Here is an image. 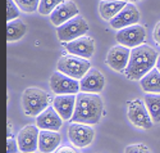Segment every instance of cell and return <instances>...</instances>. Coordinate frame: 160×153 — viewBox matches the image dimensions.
<instances>
[{"instance_id":"obj_27","label":"cell","mask_w":160,"mask_h":153,"mask_svg":"<svg viewBox=\"0 0 160 153\" xmlns=\"http://www.w3.org/2000/svg\"><path fill=\"white\" fill-rule=\"evenodd\" d=\"M18 149V142L14 138H9L7 140V153H17Z\"/></svg>"},{"instance_id":"obj_18","label":"cell","mask_w":160,"mask_h":153,"mask_svg":"<svg viewBox=\"0 0 160 153\" xmlns=\"http://www.w3.org/2000/svg\"><path fill=\"white\" fill-rule=\"evenodd\" d=\"M62 142L60 134L52 130H41L38 136V149L41 153H51L59 148Z\"/></svg>"},{"instance_id":"obj_28","label":"cell","mask_w":160,"mask_h":153,"mask_svg":"<svg viewBox=\"0 0 160 153\" xmlns=\"http://www.w3.org/2000/svg\"><path fill=\"white\" fill-rule=\"evenodd\" d=\"M54 153H78L74 148L72 147H68V145H63V147H59Z\"/></svg>"},{"instance_id":"obj_25","label":"cell","mask_w":160,"mask_h":153,"mask_svg":"<svg viewBox=\"0 0 160 153\" xmlns=\"http://www.w3.org/2000/svg\"><path fill=\"white\" fill-rule=\"evenodd\" d=\"M19 7L14 0H7V21H13L19 16Z\"/></svg>"},{"instance_id":"obj_13","label":"cell","mask_w":160,"mask_h":153,"mask_svg":"<svg viewBox=\"0 0 160 153\" xmlns=\"http://www.w3.org/2000/svg\"><path fill=\"white\" fill-rule=\"evenodd\" d=\"M129 57H131V48H127L124 45H117L109 50L108 55H106V63L114 71L122 72L128 66Z\"/></svg>"},{"instance_id":"obj_9","label":"cell","mask_w":160,"mask_h":153,"mask_svg":"<svg viewBox=\"0 0 160 153\" xmlns=\"http://www.w3.org/2000/svg\"><path fill=\"white\" fill-rule=\"evenodd\" d=\"M50 88L57 95L59 94H78L79 82L60 71H57L50 77Z\"/></svg>"},{"instance_id":"obj_6","label":"cell","mask_w":160,"mask_h":153,"mask_svg":"<svg viewBox=\"0 0 160 153\" xmlns=\"http://www.w3.org/2000/svg\"><path fill=\"white\" fill-rule=\"evenodd\" d=\"M145 39H146V29L142 25H137V23L121 29L117 34L118 43L131 49L142 45Z\"/></svg>"},{"instance_id":"obj_8","label":"cell","mask_w":160,"mask_h":153,"mask_svg":"<svg viewBox=\"0 0 160 153\" xmlns=\"http://www.w3.org/2000/svg\"><path fill=\"white\" fill-rule=\"evenodd\" d=\"M128 118L137 128L150 129L152 126V118L145 102L135 99L128 106Z\"/></svg>"},{"instance_id":"obj_29","label":"cell","mask_w":160,"mask_h":153,"mask_svg":"<svg viewBox=\"0 0 160 153\" xmlns=\"http://www.w3.org/2000/svg\"><path fill=\"white\" fill-rule=\"evenodd\" d=\"M154 40L158 45H160V22L156 23L155 29H154Z\"/></svg>"},{"instance_id":"obj_26","label":"cell","mask_w":160,"mask_h":153,"mask_svg":"<svg viewBox=\"0 0 160 153\" xmlns=\"http://www.w3.org/2000/svg\"><path fill=\"white\" fill-rule=\"evenodd\" d=\"M124 153H150V150L145 144H131L126 147Z\"/></svg>"},{"instance_id":"obj_12","label":"cell","mask_w":160,"mask_h":153,"mask_svg":"<svg viewBox=\"0 0 160 153\" xmlns=\"http://www.w3.org/2000/svg\"><path fill=\"white\" fill-rule=\"evenodd\" d=\"M105 86V77L96 68H90L86 75L79 80V91L101 93Z\"/></svg>"},{"instance_id":"obj_17","label":"cell","mask_w":160,"mask_h":153,"mask_svg":"<svg viewBox=\"0 0 160 153\" xmlns=\"http://www.w3.org/2000/svg\"><path fill=\"white\" fill-rule=\"evenodd\" d=\"M76 99L77 95L74 94H59L52 101V107L63 120H71L74 113Z\"/></svg>"},{"instance_id":"obj_14","label":"cell","mask_w":160,"mask_h":153,"mask_svg":"<svg viewBox=\"0 0 160 153\" xmlns=\"http://www.w3.org/2000/svg\"><path fill=\"white\" fill-rule=\"evenodd\" d=\"M65 49L69 52V54L77 55L81 58H91L95 52V41L88 36H81L76 40H72L65 44Z\"/></svg>"},{"instance_id":"obj_23","label":"cell","mask_w":160,"mask_h":153,"mask_svg":"<svg viewBox=\"0 0 160 153\" xmlns=\"http://www.w3.org/2000/svg\"><path fill=\"white\" fill-rule=\"evenodd\" d=\"M64 0H40L38 4V13L42 16H48L51 13L59 4H62Z\"/></svg>"},{"instance_id":"obj_15","label":"cell","mask_w":160,"mask_h":153,"mask_svg":"<svg viewBox=\"0 0 160 153\" xmlns=\"http://www.w3.org/2000/svg\"><path fill=\"white\" fill-rule=\"evenodd\" d=\"M79 13L78 7L76 5L74 2L68 0V2H63L59 4L54 10L50 13V21L52 25H55L57 27L65 23L67 21H69L71 18L76 17Z\"/></svg>"},{"instance_id":"obj_11","label":"cell","mask_w":160,"mask_h":153,"mask_svg":"<svg viewBox=\"0 0 160 153\" xmlns=\"http://www.w3.org/2000/svg\"><path fill=\"white\" fill-rule=\"evenodd\" d=\"M138 21H140L138 9L136 8L135 4L127 3L126 7L119 12L114 18H112L109 22H110V26L113 27V29L121 30V29H124V27L138 23Z\"/></svg>"},{"instance_id":"obj_5","label":"cell","mask_w":160,"mask_h":153,"mask_svg":"<svg viewBox=\"0 0 160 153\" xmlns=\"http://www.w3.org/2000/svg\"><path fill=\"white\" fill-rule=\"evenodd\" d=\"M57 67H58V71L68 75L73 79H77V80H81L91 68L90 62L86 58L77 57V55H73V54L63 55L58 61Z\"/></svg>"},{"instance_id":"obj_20","label":"cell","mask_w":160,"mask_h":153,"mask_svg":"<svg viewBox=\"0 0 160 153\" xmlns=\"http://www.w3.org/2000/svg\"><path fill=\"white\" fill-rule=\"evenodd\" d=\"M140 81H141V88L145 93L160 94V71L158 68H152Z\"/></svg>"},{"instance_id":"obj_7","label":"cell","mask_w":160,"mask_h":153,"mask_svg":"<svg viewBox=\"0 0 160 153\" xmlns=\"http://www.w3.org/2000/svg\"><path fill=\"white\" fill-rule=\"evenodd\" d=\"M68 138L74 147L85 148L92 143L95 131L90 125L81 122H72L68 128Z\"/></svg>"},{"instance_id":"obj_2","label":"cell","mask_w":160,"mask_h":153,"mask_svg":"<svg viewBox=\"0 0 160 153\" xmlns=\"http://www.w3.org/2000/svg\"><path fill=\"white\" fill-rule=\"evenodd\" d=\"M104 112V104L100 95L96 93L81 91L77 95L74 113L71 122H81L87 125H95L100 121Z\"/></svg>"},{"instance_id":"obj_30","label":"cell","mask_w":160,"mask_h":153,"mask_svg":"<svg viewBox=\"0 0 160 153\" xmlns=\"http://www.w3.org/2000/svg\"><path fill=\"white\" fill-rule=\"evenodd\" d=\"M156 68L160 71V54H159V57H158V62H156Z\"/></svg>"},{"instance_id":"obj_19","label":"cell","mask_w":160,"mask_h":153,"mask_svg":"<svg viewBox=\"0 0 160 153\" xmlns=\"http://www.w3.org/2000/svg\"><path fill=\"white\" fill-rule=\"evenodd\" d=\"M126 4L127 2L124 0H101L99 5L100 16L105 21H110L126 7Z\"/></svg>"},{"instance_id":"obj_31","label":"cell","mask_w":160,"mask_h":153,"mask_svg":"<svg viewBox=\"0 0 160 153\" xmlns=\"http://www.w3.org/2000/svg\"><path fill=\"white\" fill-rule=\"evenodd\" d=\"M131 3H136V2H140V0H129Z\"/></svg>"},{"instance_id":"obj_1","label":"cell","mask_w":160,"mask_h":153,"mask_svg":"<svg viewBox=\"0 0 160 153\" xmlns=\"http://www.w3.org/2000/svg\"><path fill=\"white\" fill-rule=\"evenodd\" d=\"M159 54L149 45H138L131 49V57L127 68L124 69L128 80H141L146 74L156 66Z\"/></svg>"},{"instance_id":"obj_32","label":"cell","mask_w":160,"mask_h":153,"mask_svg":"<svg viewBox=\"0 0 160 153\" xmlns=\"http://www.w3.org/2000/svg\"><path fill=\"white\" fill-rule=\"evenodd\" d=\"M124 2H127V0H124Z\"/></svg>"},{"instance_id":"obj_22","label":"cell","mask_w":160,"mask_h":153,"mask_svg":"<svg viewBox=\"0 0 160 153\" xmlns=\"http://www.w3.org/2000/svg\"><path fill=\"white\" fill-rule=\"evenodd\" d=\"M146 107L151 115L154 122H160V95H154V93H148L143 99Z\"/></svg>"},{"instance_id":"obj_24","label":"cell","mask_w":160,"mask_h":153,"mask_svg":"<svg viewBox=\"0 0 160 153\" xmlns=\"http://www.w3.org/2000/svg\"><path fill=\"white\" fill-rule=\"evenodd\" d=\"M17 5L23 10L24 13H33L38 9L40 0H14Z\"/></svg>"},{"instance_id":"obj_16","label":"cell","mask_w":160,"mask_h":153,"mask_svg":"<svg viewBox=\"0 0 160 153\" xmlns=\"http://www.w3.org/2000/svg\"><path fill=\"white\" fill-rule=\"evenodd\" d=\"M62 123H63V118L55 111V108L50 106L36 117V125L41 130L58 131L62 128Z\"/></svg>"},{"instance_id":"obj_3","label":"cell","mask_w":160,"mask_h":153,"mask_svg":"<svg viewBox=\"0 0 160 153\" xmlns=\"http://www.w3.org/2000/svg\"><path fill=\"white\" fill-rule=\"evenodd\" d=\"M22 106L27 116L37 117L49 107V95L38 88H28L23 91Z\"/></svg>"},{"instance_id":"obj_10","label":"cell","mask_w":160,"mask_h":153,"mask_svg":"<svg viewBox=\"0 0 160 153\" xmlns=\"http://www.w3.org/2000/svg\"><path fill=\"white\" fill-rule=\"evenodd\" d=\"M38 126L36 125H27L24 126L17 136L18 148L22 153H33L38 148Z\"/></svg>"},{"instance_id":"obj_21","label":"cell","mask_w":160,"mask_h":153,"mask_svg":"<svg viewBox=\"0 0 160 153\" xmlns=\"http://www.w3.org/2000/svg\"><path fill=\"white\" fill-rule=\"evenodd\" d=\"M26 32H27V26H26V23H24L22 19L16 18V19L8 22V27H7V40L9 41V43H12V41H17V40H19V39H22Z\"/></svg>"},{"instance_id":"obj_4","label":"cell","mask_w":160,"mask_h":153,"mask_svg":"<svg viewBox=\"0 0 160 153\" xmlns=\"http://www.w3.org/2000/svg\"><path fill=\"white\" fill-rule=\"evenodd\" d=\"M88 30H90V27H88V23L86 22V19L82 16L77 14L76 17L67 21L65 23L58 26L57 34H58V37L60 41H63V43H69L72 40L85 36V34H87Z\"/></svg>"}]
</instances>
